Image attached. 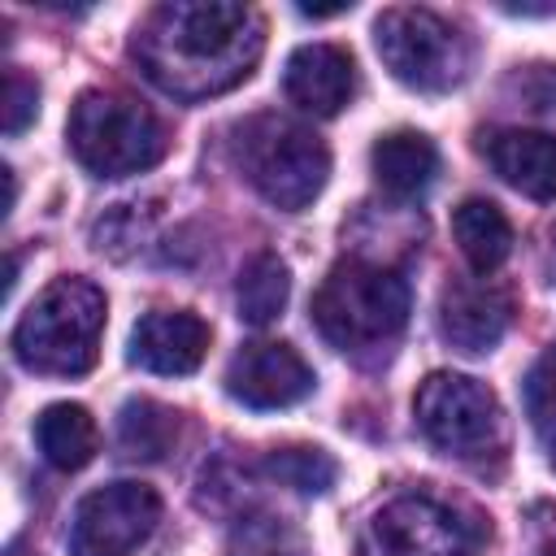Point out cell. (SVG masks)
Returning <instances> with one entry per match:
<instances>
[{"instance_id": "1", "label": "cell", "mask_w": 556, "mask_h": 556, "mask_svg": "<svg viewBox=\"0 0 556 556\" xmlns=\"http://www.w3.org/2000/svg\"><path fill=\"white\" fill-rule=\"evenodd\" d=\"M265 52V17L252 4L174 0L156 4L130 39L139 70L174 100H204L239 87Z\"/></svg>"}, {"instance_id": "2", "label": "cell", "mask_w": 556, "mask_h": 556, "mask_svg": "<svg viewBox=\"0 0 556 556\" xmlns=\"http://www.w3.org/2000/svg\"><path fill=\"white\" fill-rule=\"evenodd\" d=\"M408 304V282L395 269L339 261L313 291L308 313L330 348L348 356H378L404 334Z\"/></svg>"}, {"instance_id": "3", "label": "cell", "mask_w": 556, "mask_h": 556, "mask_svg": "<svg viewBox=\"0 0 556 556\" xmlns=\"http://www.w3.org/2000/svg\"><path fill=\"white\" fill-rule=\"evenodd\" d=\"M104 291L87 278H56L39 291V300L13 326V356L30 374L48 378H78L100 356L104 334Z\"/></svg>"}, {"instance_id": "4", "label": "cell", "mask_w": 556, "mask_h": 556, "mask_svg": "<svg viewBox=\"0 0 556 556\" xmlns=\"http://www.w3.org/2000/svg\"><path fill=\"white\" fill-rule=\"evenodd\" d=\"M230 152H235V165L243 169V178L274 208H287V213L308 208L321 195L326 178H330L326 143L308 126H300L291 117H278V113L243 117L235 126Z\"/></svg>"}, {"instance_id": "5", "label": "cell", "mask_w": 556, "mask_h": 556, "mask_svg": "<svg viewBox=\"0 0 556 556\" xmlns=\"http://www.w3.org/2000/svg\"><path fill=\"white\" fill-rule=\"evenodd\" d=\"M70 152L96 178H126L152 169L169 152V135L161 117L126 91L91 87L70 109Z\"/></svg>"}, {"instance_id": "6", "label": "cell", "mask_w": 556, "mask_h": 556, "mask_svg": "<svg viewBox=\"0 0 556 556\" xmlns=\"http://www.w3.org/2000/svg\"><path fill=\"white\" fill-rule=\"evenodd\" d=\"M374 48L382 65L421 96H443L469 74V39L434 9H382L374 22Z\"/></svg>"}, {"instance_id": "7", "label": "cell", "mask_w": 556, "mask_h": 556, "mask_svg": "<svg viewBox=\"0 0 556 556\" xmlns=\"http://www.w3.org/2000/svg\"><path fill=\"white\" fill-rule=\"evenodd\" d=\"M417 430L456 460H482L504 447V408L495 391L465 374H430L413 395Z\"/></svg>"}, {"instance_id": "8", "label": "cell", "mask_w": 556, "mask_h": 556, "mask_svg": "<svg viewBox=\"0 0 556 556\" xmlns=\"http://www.w3.org/2000/svg\"><path fill=\"white\" fill-rule=\"evenodd\" d=\"M482 539L486 521L434 495H400L365 521L361 556H473Z\"/></svg>"}, {"instance_id": "9", "label": "cell", "mask_w": 556, "mask_h": 556, "mask_svg": "<svg viewBox=\"0 0 556 556\" xmlns=\"http://www.w3.org/2000/svg\"><path fill=\"white\" fill-rule=\"evenodd\" d=\"M161 521V495L143 482H109L78 500L70 556H130Z\"/></svg>"}, {"instance_id": "10", "label": "cell", "mask_w": 556, "mask_h": 556, "mask_svg": "<svg viewBox=\"0 0 556 556\" xmlns=\"http://www.w3.org/2000/svg\"><path fill=\"white\" fill-rule=\"evenodd\" d=\"M313 387L317 378L291 343H243L226 365V395L256 413L291 408L308 400Z\"/></svg>"}, {"instance_id": "11", "label": "cell", "mask_w": 556, "mask_h": 556, "mask_svg": "<svg viewBox=\"0 0 556 556\" xmlns=\"http://www.w3.org/2000/svg\"><path fill=\"white\" fill-rule=\"evenodd\" d=\"M208 352V321L195 317L191 308H156L143 313L130 330V365L161 374V378H182L195 374Z\"/></svg>"}, {"instance_id": "12", "label": "cell", "mask_w": 556, "mask_h": 556, "mask_svg": "<svg viewBox=\"0 0 556 556\" xmlns=\"http://www.w3.org/2000/svg\"><path fill=\"white\" fill-rule=\"evenodd\" d=\"M513 326V300L508 291L491 287V282H447L443 300H439V330L443 339L465 352V356H482L491 352Z\"/></svg>"}, {"instance_id": "13", "label": "cell", "mask_w": 556, "mask_h": 556, "mask_svg": "<svg viewBox=\"0 0 556 556\" xmlns=\"http://www.w3.org/2000/svg\"><path fill=\"white\" fill-rule=\"evenodd\" d=\"M282 91L300 113L313 117H334L352 91H356V65L352 52L339 43H300L287 56L282 70Z\"/></svg>"}, {"instance_id": "14", "label": "cell", "mask_w": 556, "mask_h": 556, "mask_svg": "<svg viewBox=\"0 0 556 556\" xmlns=\"http://www.w3.org/2000/svg\"><path fill=\"white\" fill-rule=\"evenodd\" d=\"M486 165L521 195L556 200V135L547 130H495L482 139Z\"/></svg>"}, {"instance_id": "15", "label": "cell", "mask_w": 556, "mask_h": 556, "mask_svg": "<svg viewBox=\"0 0 556 556\" xmlns=\"http://www.w3.org/2000/svg\"><path fill=\"white\" fill-rule=\"evenodd\" d=\"M369 165H374V178L391 195L408 200V195H421L434 182V174H439V148L421 130H391V135H382L374 143Z\"/></svg>"}, {"instance_id": "16", "label": "cell", "mask_w": 556, "mask_h": 556, "mask_svg": "<svg viewBox=\"0 0 556 556\" xmlns=\"http://www.w3.org/2000/svg\"><path fill=\"white\" fill-rule=\"evenodd\" d=\"M35 443H39V452L52 469L74 473L96 456L100 430H96V417L83 404H48L35 417Z\"/></svg>"}, {"instance_id": "17", "label": "cell", "mask_w": 556, "mask_h": 556, "mask_svg": "<svg viewBox=\"0 0 556 556\" xmlns=\"http://www.w3.org/2000/svg\"><path fill=\"white\" fill-rule=\"evenodd\" d=\"M452 235L465 252V261L478 269V274H491L508 261L513 252V226L504 217V208L495 200H482V195H469L456 213H452Z\"/></svg>"}, {"instance_id": "18", "label": "cell", "mask_w": 556, "mask_h": 556, "mask_svg": "<svg viewBox=\"0 0 556 556\" xmlns=\"http://www.w3.org/2000/svg\"><path fill=\"white\" fill-rule=\"evenodd\" d=\"M287 295H291V274H287V265L278 261V252H256V256L239 269V282H235L239 321H248V326H269V321H278L282 308H287Z\"/></svg>"}, {"instance_id": "19", "label": "cell", "mask_w": 556, "mask_h": 556, "mask_svg": "<svg viewBox=\"0 0 556 556\" xmlns=\"http://www.w3.org/2000/svg\"><path fill=\"white\" fill-rule=\"evenodd\" d=\"M178 439V413L156 400H126L117 413V447L130 460H161Z\"/></svg>"}, {"instance_id": "20", "label": "cell", "mask_w": 556, "mask_h": 556, "mask_svg": "<svg viewBox=\"0 0 556 556\" xmlns=\"http://www.w3.org/2000/svg\"><path fill=\"white\" fill-rule=\"evenodd\" d=\"M261 469H265L274 482L300 491V495H326V491L334 486V478H339V465H334L321 447H308V443L274 447V452L261 460Z\"/></svg>"}, {"instance_id": "21", "label": "cell", "mask_w": 556, "mask_h": 556, "mask_svg": "<svg viewBox=\"0 0 556 556\" xmlns=\"http://www.w3.org/2000/svg\"><path fill=\"white\" fill-rule=\"evenodd\" d=\"M526 408H530L534 434L543 443V456L556 469V378H547L543 369H534L530 382H526Z\"/></svg>"}, {"instance_id": "22", "label": "cell", "mask_w": 556, "mask_h": 556, "mask_svg": "<svg viewBox=\"0 0 556 556\" xmlns=\"http://www.w3.org/2000/svg\"><path fill=\"white\" fill-rule=\"evenodd\" d=\"M139 235H143V222H139V208H135V204L109 208V213L96 222V230H91L96 248L109 252V256H126V248H135Z\"/></svg>"}, {"instance_id": "23", "label": "cell", "mask_w": 556, "mask_h": 556, "mask_svg": "<svg viewBox=\"0 0 556 556\" xmlns=\"http://www.w3.org/2000/svg\"><path fill=\"white\" fill-rule=\"evenodd\" d=\"M39 113V83L22 70L4 74V135H22Z\"/></svg>"}, {"instance_id": "24", "label": "cell", "mask_w": 556, "mask_h": 556, "mask_svg": "<svg viewBox=\"0 0 556 556\" xmlns=\"http://www.w3.org/2000/svg\"><path fill=\"white\" fill-rule=\"evenodd\" d=\"M4 556H39V552H30L26 543H9V547H4Z\"/></svg>"}, {"instance_id": "25", "label": "cell", "mask_w": 556, "mask_h": 556, "mask_svg": "<svg viewBox=\"0 0 556 556\" xmlns=\"http://www.w3.org/2000/svg\"><path fill=\"white\" fill-rule=\"evenodd\" d=\"M543 556H556V543H547V547H543Z\"/></svg>"}, {"instance_id": "26", "label": "cell", "mask_w": 556, "mask_h": 556, "mask_svg": "<svg viewBox=\"0 0 556 556\" xmlns=\"http://www.w3.org/2000/svg\"><path fill=\"white\" fill-rule=\"evenodd\" d=\"M252 556H282V552H252Z\"/></svg>"}]
</instances>
